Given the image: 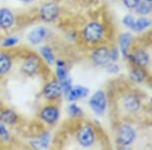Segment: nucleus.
I'll return each instance as SVG.
<instances>
[{
  "instance_id": "9b49d317",
  "label": "nucleus",
  "mask_w": 152,
  "mask_h": 150,
  "mask_svg": "<svg viewBox=\"0 0 152 150\" xmlns=\"http://www.w3.org/2000/svg\"><path fill=\"white\" fill-rule=\"evenodd\" d=\"M88 93V89L83 86H74L71 87V89L68 91L66 94H67V98L69 102H73V100H76L77 98H82L85 97Z\"/></svg>"
},
{
  "instance_id": "dca6fc26",
  "label": "nucleus",
  "mask_w": 152,
  "mask_h": 150,
  "mask_svg": "<svg viewBox=\"0 0 152 150\" xmlns=\"http://www.w3.org/2000/svg\"><path fill=\"white\" fill-rule=\"evenodd\" d=\"M131 42V36L129 34H123L120 37V47H121V51L124 56L128 55V47Z\"/></svg>"
},
{
  "instance_id": "f03ea898",
  "label": "nucleus",
  "mask_w": 152,
  "mask_h": 150,
  "mask_svg": "<svg viewBox=\"0 0 152 150\" xmlns=\"http://www.w3.org/2000/svg\"><path fill=\"white\" fill-rule=\"evenodd\" d=\"M136 133L135 130L129 125H123L118 131L117 141L122 146H128L134 141Z\"/></svg>"
},
{
  "instance_id": "4be33fe9",
  "label": "nucleus",
  "mask_w": 152,
  "mask_h": 150,
  "mask_svg": "<svg viewBox=\"0 0 152 150\" xmlns=\"http://www.w3.org/2000/svg\"><path fill=\"white\" fill-rule=\"evenodd\" d=\"M56 73H57V76L59 78V80H62L67 76V73H66V69H65V64L61 61H58L57 62V69H56Z\"/></svg>"
},
{
  "instance_id": "f8f14e48",
  "label": "nucleus",
  "mask_w": 152,
  "mask_h": 150,
  "mask_svg": "<svg viewBox=\"0 0 152 150\" xmlns=\"http://www.w3.org/2000/svg\"><path fill=\"white\" fill-rule=\"evenodd\" d=\"M14 16L8 9H1L0 10V26L3 29H8L13 24Z\"/></svg>"
},
{
  "instance_id": "2f4dec72",
  "label": "nucleus",
  "mask_w": 152,
  "mask_h": 150,
  "mask_svg": "<svg viewBox=\"0 0 152 150\" xmlns=\"http://www.w3.org/2000/svg\"><path fill=\"white\" fill-rule=\"evenodd\" d=\"M23 1H24V2H31L33 0H23Z\"/></svg>"
},
{
  "instance_id": "f3484780",
  "label": "nucleus",
  "mask_w": 152,
  "mask_h": 150,
  "mask_svg": "<svg viewBox=\"0 0 152 150\" xmlns=\"http://www.w3.org/2000/svg\"><path fill=\"white\" fill-rule=\"evenodd\" d=\"M151 24V20L150 19H147V18H139L138 20L135 21V24L134 26L132 28V29H133L134 31H142L143 29H147L148 26H150Z\"/></svg>"
},
{
  "instance_id": "0eeeda50",
  "label": "nucleus",
  "mask_w": 152,
  "mask_h": 150,
  "mask_svg": "<svg viewBox=\"0 0 152 150\" xmlns=\"http://www.w3.org/2000/svg\"><path fill=\"white\" fill-rule=\"evenodd\" d=\"M63 90L61 87L60 83L56 82V81H51L44 88V95L47 98H57L62 94Z\"/></svg>"
},
{
  "instance_id": "bb28decb",
  "label": "nucleus",
  "mask_w": 152,
  "mask_h": 150,
  "mask_svg": "<svg viewBox=\"0 0 152 150\" xmlns=\"http://www.w3.org/2000/svg\"><path fill=\"white\" fill-rule=\"evenodd\" d=\"M68 112H69V114L71 116H73V117H75V116H78L81 114V110L79 109V108L77 107L76 105H71L69 108H68Z\"/></svg>"
},
{
  "instance_id": "1a4fd4ad",
  "label": "nucleus",
  "mask_w": 152,
  "mask_h": 150,
  "mask_svg": "<svg viewBox=\"0 0 152 150\" xmlns=\"http://www.w3.org/2000/svg\"><path fill=\"white\" fill-rule=\"evenodd\" d=\"M47 33H48L47 29L45 28H43V26H40V28H37L35 29H33V31L28 34V38L31 44L38 45V44H40L41 42L46 38Z\"/></svg>"
},
{
  "instance_id": "9d476101",
  "label": "nucleus",
  "mask_w": 152,
  "mask_h": 150,
  "mask_svg": "<svg viewBox=\"0 0 152 150\" xmlns=\"http://www.w3.org/2000/svg\"><path fill=\"white\" fill-rule=\"evenodd\" d=\"M132 59V62L136 64L139 67H145L149 62V57L147 53L143 50H137L133 55L130 56Z\"/></svg>"
},
{
  "instance_id": "aec40b11",
  "label": "nucleus",
  "mask_w": 152,
  "mask_h": 150,
  "mask_svg": "<svg viewBox=\"0 0 152 150\" xmlns=\"http://www.w3.org/2000/svg\"><path fill=\"white\" fill-rule=\"evenodd\" d=\"M152 10V3L150 1H145V2H140L138 4V6L136 7V12L139 14H147Z\"/></svg>"
},
{
  "instance_id": "f257e3e1",
  "label": "nucleus",
  "mask_w": 152,
  "mask_h": 150,
  "mask_svg": "<svg viewBox=\"0 0 152 150\" xmlns=\"http://www.w3.org/2000/svg\"><path fill=\"white\" fill-rule=\"evenodd\" d=\"M83 37L87 43H96L102 37V26L97 23H90L85 26L83 31Z\"/></svg>"
},
{
  "instance_id": "c85d7f7f",
  "label": "nucleus",
  "mask_w": 152,
  "mask_h": 150,
  "mask_svg": "<svg viewBox=\"0 0 152 150\" xmlns=\"http://www.w3.org/2000/svg\"><path fill=\"white\" fill-rule=\"evenodd\" d=\"M107 69L111 73H116L119 71V66L116 65V64H109V65L107 66Z\"/></svg>"
},
{
  "instance_id": "5701e85b",
  "label": "nucleus",
  "mask_w": 152,
  "mask_h": 150,
  "mask_svg": "<svg viewBox=\"0 0 152 150\" xmlns=\"http://www.w3.org/2000/svg\"><path fill=\"white\" fill-rule=\"evenodd\" d=\"M60 85H61V87H62L63 91H65V93H67L71 89V87H72V84H71V78L67 75L64 79L60 80Z\"/></svg>"
},
{
  "instance_id": "7ed1b4c3",
  "label": "nucleus",
  "mask_w": 152,
  "mask_h": 150,
  "mask_svg": "<svg viewBox=\"0 0 152 150\" xmlns=\"http://www.w3.org/2000/svg\"><path fill=\"white\" fill-rule=\"evenodd\" d=\"M89 105L91 110H94L96 115H102L105 110L107 107V100H105V95L102 91H96L90 97Z\"/></svg>"
},
{
  "instance_id": "393cba45",
  "label": "nucleus",
  "mask_w": 152,
  "mask_h": 150,
  "mask_svg": "<svg viewBox=\"0 0 152 150\" xmlns=\"http://www.w3.org/2000/svg\"><path fill=\"white\" fill-rule=\"evenodd\" d=\"M135 21H136V20H135V18L132 15H130V14H129V15H126L124 18V19H123V23H124L125 26H127L128 28H131V29L134 26Z\"/></svg>"
},
{
  "instance_id": "ddd939ff",
  "label": "nucleus",
  "mask_w": 152,
  "mask_h": 150,
  "mask_svg": "<svg viewBox=\"0 0 152 150\" xmlns=\"http://www.w3.org/2000/svg\"><path fill=\"white\" fill-rule=\"evenodd\" d=\"M39 67H40V62H39V60L36 58L26 59V62L23 64V72H26L28 75L35 74L37 71L39 70Z\"/></svg>"
},
{
  "instance_id": "412c9836",
  "label": "nucleus",
  "mask_w": 152,
  "mask_h": 150,
  "mask_svg": "<svg viewBox=\"0 0 152 150\" xmlns=\"http://www.w3.org/2000/svg\"><path fill=\"white\" fill-rule=\"evenodd\" d=\"M41 53H42V55H43V57L45 58V60L47 61L49 64H53L55 62V58H54L53 52L48 47H42Z\"/></svg>"
},
{
  "instance_id": "c756f323",
  "label": "nucleus",
  "mask_w": 152,
  "mask_h": 150,
  "mask_svg": "<svg viewBox=\"0 0 152 150\" xmlns=\"http://www.w3.org/2000/svg\"><path fill=\"white\" fill-rule=\"evenodd\" d=\"M118 57H119V54H118V51L117 49H113L112 52H111V58H112V61H116Z\"/></svg>"
},
{
  "instance_id": "cd10ccee",
  "label": "nucleus",
  "mask_w": 152,
  "mask_h": 150,
  "mask_svg": "<svg viewBox=\"0 0 152 150\" xmlns=\"http://www.w3.org/2000/svg\"><path fill=\"white\" fill-rule=\"evenodd\" d=\"M18 43V39L16 38H8L4 41L3 43V46L4 47H10V46H13Z\"/></svg>"
},
{
  "instance_id": "423d86ee",
  "label": "nucleus",
  "mask_w": 152,
  "mask_h": 150,
  "mask_svg": "<svg viewBox=\"0 0 152 150\" xmlns=\"http://www.w3.org/2000/svg\"><path fill=\"white\" fill-rule=\"evenodd\" d=\"M59 8L57 4L50 2V3H46L45 5L42 6L41 8V18L46 21H53L54 19L58 16Z\"/></svg>"
},
{
  "instance_id": "20e7f679",
  "label": "nucleus",
  "mask_w": 152,
  "mask_h": 150,
  "mask_svg": "<svg viewBox=\"0 0 152 150\" xmlns=\"http://www.w3.org/2000/svg\"><path fill=\"white\" fill-rule=\"evenodd\" d=\"M92 61L95 65L107 67L112 61L111 58V52L105 48H99L95 50L92 54Z\"/></svg>"
},
{
  "instance_id": "4468645a",
  "label": "nucleus",
  "mask_w": 152,
  "mask_h": 150,
  "mask_svg": "<svg viewBox=\"0 0 152 150\" xmlns=\"http://www.w3.org/2000/svg\"><path fill=\"white\" fill-rule=\"evenodd\" d=\"M49 143H50V134L45 133V134H43L42 136L39 137L38 139L34 140L31 142V145L36 149H45L48 147Z\"/></svg>"
},
{
  "instance_id": "a878e982",
  "label": "nucleus",
  "mask_w": 152,
  "mask_h": 150,
  "mask_svg": "<svg viewBox=\"0 0 152 150\" xmlns=\"http://www.w3.org/2000/svg\"><path fill=\"white\" fill-rule=\"evenodd\" d=\"M140 3V0H124V4L127 8L132 9L136 8L138 6V4Z\"/></svg>"
},
{
  "instance_id": "7c9ffc66",
  "label": "nucleus",
  "mask_w": 152,
  "mask_h": 150,
  "mask_svg": "<svg viewBox=\"0 0 152 150\" xmlns=\"http://www.w3.org/2000/svg\"><path fill=\"white\" fill-rule=\"evenodd\" d=\"M0 136H1V137H7L6 129L4 128L3 125H1V124H0Z\"/></svg>"
},
{
  "instance_id": "39448f33",
  "label": "nucleus",
  "mask_w": 152,
  "mask_h": 150,
  "mask_svg": "<svg viewBox=\"0 0 152 150\" xmlns=\"http://www.w3.org/2000/svg\"><path fill=\"white\" fill-rule=\"evenodd\" d=\"M78 141L84 147L90 146L94 141V132L90 126L81 128L78 132Z\"/></svg>"
},
{
  "instance_id": "6e6552de",
  "label": "nucleus",
  "mask_w": 152,
  "mask_h": 150,
  "mask_svg": "<svg viewBox=\"0 0 152 150\" xmlns=\"http://www.w3.org/2000/svg\"><path fill=\"white\" fill-rule=\"evenodd\" d=\"M59 110L55 107H46L42 110L41 118L43 121H45L48 124H53L58 120Z\"/></svg>"
},
{
  "instance_id": "a211bd4d",
  "label": "nucleus",
  "mask_w": 152,
  "mask_h": 150,
  "mask_svg": "<svg viewBox=\"0 0 152 150\" xmlns=\"http://www.w3.org/2000/svg\"><path fill=\"white\" fill-rule=\"evenodd\" d=\"M140 107L139 100L134 97H128L125 100V108L129 110H137Z\"/></svg>"
},
{
  "instance_id": "2eb2a0df",
  "label": "nucleus",
  "mask_w": 152,
  "mask_h": 150,
  "mask_svg": "<svg viewBox=\"0 0 152 150\" xmlns=\"http://www.w3.org/2000/svg\"><path fill=\"white\" fill-rule=\"evenodd\" d=\"M10 59L4 53H0V74H5L10 69Z\"/></svg>"
},
{
  "instance_id": "b1692460",
  "label": "nucleus",
  "mask_w": 152,
  "mask_h": 150,
  "mask_svg": "<svg viewBox=\"0 0 152 150\" xmlns=\"http://www.w3.org/2000/svg\"><path fill=\"white\" fill-rule=\"evenodd\" d=\"M144 76H145V74H144V72L141 69H135L131 72L132 79L137 81V82H141L144 79Z\"/></svg>"
},
{
  "instance_id": "473e14b6",
  "label": "nucleus",
  "mask_w": 152,
  "mask_h": 150,
  "mask_svg": "<svg viewBox=\"0 0 152 150\" xmlns=\"http://www.w3.org/2000/svg\"><path fill=\"white\" fill-rule=\"evenodd\" d=\"M146 1H150V2H152V0H146Z\"/></svg>"
},
{
  "instance_id": "6ab92c4d",
  "label": "nucleus",
  "mask_w": 152,
  "mask_h": 150,
  "mask_svg": "<svg viewBox=\"0 0 152 150\" xmlns=\"http://www.w3.org/2000/svg\"><path fill=\"white\" fill-rule=\"evenodd\" d=\"M0 119L2 120L6 124H14V122L16 121V115L14 114L12 110H4L0 115Z\"/></svg>"
}]
</instances>
